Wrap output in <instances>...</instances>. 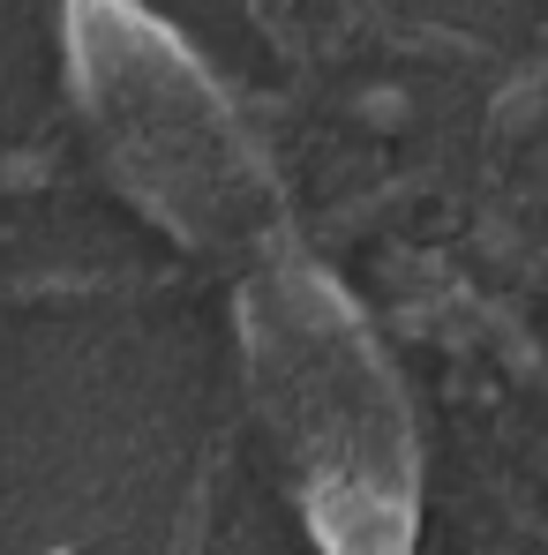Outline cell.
I'll return each mask as SVG.
<instances>
[{
  "label": "cell",
  "instance_id": "obj_1",
  "mask_svg": "<svg viewBox=\"0 0 548 555\" xmlns=\"http://www.w3.org/2000/svg\"><path fill=\"white\" fill-rule=\"evenodd\" d=\"M233 338L316 555H413L421 428L354 293L278 248L233 278Z\"/></svg>",
  "mask_w": 548,
  "mask_h": 555
},
{
  "label": "cell",
  "instance_id": "obj_2",
  "mask_svg": "<svg viewBox=\"0 0 548 555\" xmlns=\"http://www.w3.org/2000/svg\"><path fill=\"white\" fill-rule=\"evenodd\" d=\"M68 91L105 173L181 248L218 263H264L293 248V218L241 105L143 0H61Z\"/></svg>",
  "mask_w": 548,
  "mask_h": 555
}]
</instances>
